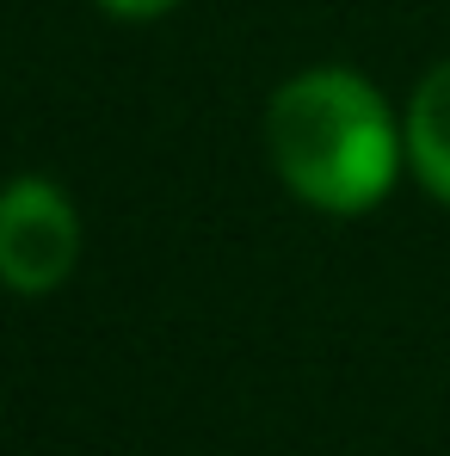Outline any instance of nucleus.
<instances>
[{
  "mask_svg": "<svg viewBox=\"0 0 450 456\" xmlns=\"http://www.w3.org/2000/svg\"><path fill=\"white\" fill-rule=\"evenodd\" d=\"M266 142L290 191L333 216L371 210L401 167V130L382 93L346 69H315L290 80L272 99Z\"/></svg>",
  "mask_w": 450,
  "mask_h": 456,
  "instance_id": "nucleus-1",
  "label": "nucleus"
},
{
  "mask_svg": "<svg viewBox=\"0 0 450 456\" xmlns=\"http://www.w3.org/2000/svg\"><path fill=\"white\" fill-rule=\"evenodd\" d=\"M80 259V216L50 179H12L0 191V284L19 297L56 290Z\"/></svg>",
  "mask_w": 450,
  "mask_h": 456,
  "instance_id": "nucleus-2",
  "label": "nucleus"
},
{
  "mask_svg": "<svg viewBox=\"0 0 450 456\" xmlns=\"http://www.w3.org/2000/svg\"><path fill=\"white\" fill-rule=\"evenodd\" d=\"M407 160L450 204V62H438L420 80V93L407 105Z\"/></svg>",
  "mask_w": 450,
  "mask_h": 456,
  "instance_id": "nucleus-3",
  "label": "nucleus"
},
{
  "mask_svg": "<svg viewBox=\"0 0 450 456\" xmlns=\"http://www.w3.org/2000/svg\"><path fill=\"white\" fill-rule=\"evenodd\" d=\"M105 12H118V19H154V12H167L173 0H99Z\"/></svg>",
  "mask_w": 450,
  "mask_h": 456,
  "instance_id": "nucleus-4",
  "label": "nucleus"
}]
</instances>
